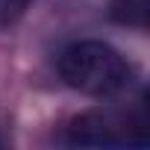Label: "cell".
I'll return each instance as SVG.
<instances>
[{"label":"cell","mask_w":150,"mask_h":150,"mask_svg":"<svg viewBox=\"0 0 150 150\" xmlns=\"http://www.w3.org/2000/svg\"><path fill=\"white\" fill-rule=\"evenodd\" d=\"M59 74L65 86L88 97H112L129 88L132 65L121 50L106 41H77L59 56Z\"/></svg>","instance_id":"obj_1"},{"label":"cell","mask_w":150,"mask_h":150,"mask_svg":"<svg viewBox=\"0 0 150 150\" xmlns=\"http://www.w3.org/2000/svg\"><path fill=\"white\" fill-rule=\"evenodd\" d=\"M68 141L80 147H124L129 144V135L127 124L112 112H88L71 124Z\"/></svg>","instance_id":"obj_2"},{"label":"cell","mask_w":150,"mask_h":150,"mask_svg":"<svg viewBox=\"0 0 150 150\" xmlns=\"http://www.w3.org/2000/svg\"><path fill=\"white\" fill-rule=\"evenodd\" d=\"M115 21L121 24H135L141 27L144 24V15H147V0H118L115 9H112Z\"/></svg>","instance_id":"obj_3"},{"label":"cell","mask_w":150,"mask_h":150,"mask_svg":"<svg viewBox=\"0 0 150 150\" xmlns=\"http://www.w3.org/2000/svg\"><path fill=\"white\" fill-rule=\"evenodd\" d=\"M30 6V0H0V27H12Z\"/></svg>","instance_id":"obj_4"}]
</instances>
